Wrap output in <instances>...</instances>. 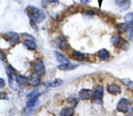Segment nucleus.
Listing matches in <instances>:
<instances>
[{
  "instance_id": "obj_1",
  "label": "nucleus",
  "mask_w": 133,
  "mask_h": 116,
  "mask_svg": "<svg viewBox=\"0 0 133 116\" xmlns=\"http://www.w3.org/2000/svg\"><path fill=\"white\" fill-rule=\"evenodd\" d=\"M25 13L30 20L36 23H42L46 18L45 12L34 5H28L25 9Z\"/></svg>"
},
{
  "instance_id": "obj_2",
  "label": "nucleus",
  "mask_w": 133,
  "mask_h": 116,
  "mask_svg": "<svg viewBox=\"0 0 133 116\" xmlns=\"http://www.w3.org/2000/svg\"><path fill=\"white\" fill-rule=\"evenodd\" d=\"M111 40H112V43L116 48L122 49V50H128L129 48H130L129 43L126 40H124L120 35H114L112 38H111Z\"/></svg>"
},
{
  "instance_id": "obj_3",
  "label": "nucleus",
  "mask_w": 133,
  "mask_h": 116,
  "mask_svg": "<svg viewBox=\"0 0 133 116\" xmlns=\"http://www.w3.org/2000/svg\"><path fill=\"white\" fill-rule=\"evenodd\" d=\"M130 101H129L127 98H121L117 103L116 106V109L118 112L120 113H126L130 111Z\"/></svg>"
},
{
  "instance_id": "obj_4",
  "label": "nucleus",
  "mask_w": 133,
  "mask_h": 116,
  "mask_svg": "<svg viewBox=\"0 0 133 116\" xmlns=\"http://www.w3.org/2000/svg\"><path fill=\"white\" fill-rule=\"evenodd\" d=\"M33 71L35 73L40 75V76L44 75V73H45V66H44V62L40 59L36 60L33 64Z\"/></svg>"
},
{
  "instance_id": "obj_5",
  "label": "nucleus",
  "mask_w": 133,
  "mask_h": 116,
  "mask_svg": "<svg viewBox=\"0 0 133 116\" xmlns=\"http://www.w3.org/2000/svg\"><path fill=\"white\" fill-rule=\"evenodd\" d=\"M4 39H5L6 41L12 43V44H16L20 41V36L14 31H8L6 32L5 35L3 36Z\"/></svg>"
},
{
  "instance_id": "obj_6",
  "label": "nucleus",
  "mask_w": 133,
  "mask_h": 116,
  "mask_svg": "<svg viewBox=\"0 0 133 116\" xmlns=\"http://www.w3.org/2000/svg\"><path fill=\"white\" fill-rule=\"evenodd\" d=\"M79 98L82 100H89L94 96V92L91 89H83L79 91Z\"/></svg>"
},
{
  "instance_id": "obj_7",
  "label": "nucleus",
  "mask_w": 133,
  "mask_h": 116,
  "mask_svg": "<svg viewBox=\"0 0 133 116\" xmlns=\"http://www.w3.org/2000/svg\"><path fill=\"white\" fill-rule=\"evenodd\" d=\"M108 92L113 96H117V95H120V94H121L122 89L117 84L112 83V84L108 85Z\"/></svg>"
},
{
  "instance_id": "obj_8",
  "label": "nucleus",
  "mask_w": 133,
  "mask_h": 116,
  "mask_svg": "<svg viewBox=\"0 0 133 116\" xmlns=\"http://www.w3.org/2000/svg\"><path fill=\"white\" fill-rule=\"evenodd\" d=\"M56 46L58 48H61V50H66L68 48V42L66 41V38L63 36H61L56 40Z\"/></svg>"
},
{
  "instance_id": "obj_9",
  "label": "nucleus",
  "mask_w": 133,
  "mask_h": 116,
  "mask_svg": "<svg viewBox=\"0 0 133 116\" xmlns=\"http://www.w3.org/2000/svg\"><path fill=\"white\" fill-rule=\"evenodd\" d=\"M103 94H104V89H103L102 87L98 86V87L96 88L95 91H94V96L93 97L96 99V102L98 104H100L102 101V98H103Z\"/></svg>"
},
{
  "instance_id": "obj_10",
  "label": "nucleus",
  "mask_w": 133,
  "mask_h": 116,
  "mask_svg": "<svg viewBox=\"0 0 133 116\" xmlns=\"http://www.w3.org/2000/svg\"><path fill=\"white\" fill-rule=\"evenodd\" d=\"M115 5L119 6L122 10H128L130 7V0H115Z\"/></svg>"
},
{
  "instance_id": "obj_11",
  "label": "nucleus",
  "mask_w": 133,
  "mask_h": 116,
  "mask_svg": "<svg viewBox=\"0 0 133 116\" xmlns=\"http://www.w3.org/2000/svg\"><path fill=\"white\" fill-rule=\"evenodd\" d=\"M97 56L98 57V59L101 60V61H108L110 59V54L107 49L103 48L100 49L97 54Z\"/></svg>"
},
{
  "instance_id": "obj_12",
  "label": "nucleus",
  "mask_w": 133,
  "mask_h": 116,
  "mask_svg": "<svg viewBox=\"0 0 133 116\" xmlns=\"http://www.w3.org/2000/svg\"><path fill=\"white\" fill-rule=\"evenodd\" d=\"M29 84L33 87H38L41 83V79H40V75L38 74H32L30 77L29 78Z\"/></svg>"
},
{
  "instance_id": "obj_13",
  "label": "nucleus",
  "mask_w": 133,
  "mask_h": 116,
  "mask_svg": "<svg viewBox=\"0 0 133 116\" xmlns=\"http://www.w3.org/2000/svg\"><path fill=\"white\" fill-rule=\"evenodd\" d=\"M78 67V64H75V63H63V64H59L58 66V69L61 71H72V70H75Z\"/></svg>"
},
{
  "instance_id": "obj_14",
  "label": "nucleus",
  "mask_w": 133,
  "mask_h": 116,
  "mask_svg": "<svg viewBox=\"0 0 133 116\" xmlns=\"http://www.w3.org/2000/svg\"><path fill=\"white\" fill-rule=\"evenodd\" d=\"M15 80L17 82V84L20 88H22L24 87L28 84V83H29V80L28 78H26V77L22 76V75H16L15 77Z\"/></svg>"
},
{
  "instance_id": "obj_15",
  "label": "nucleus",
  "mask_w": 133,
  "mask_h": 116,
  "mask_svg": "<svg viewBox=\"0 0 133 116\" xmlns=\"http://www.w3.org/2000/svg\"><path fill=\"white\" fill-rule=\"evenodd\" d=\"M23 45L25 46L26 48H28L29 50H36L37 48V46L36 44V40L33 39V38H29V39H27L23 42Z\"/></svg>"
},
{
  "instance_id": "obj_16",
  "label": "nucleus",
  "mask_w": 133,
  "mask_h": 116,
  "mask_svg": "<svg viewBox=\"0 0 133 116\" xmlns=\"http://www.w3.org/2000/svg\"><path fill=\"white\" fill-rule=\"evenodd\" d=\"M54 55L55 57H56V60L59 63L63 64V63H69V59L68 57L65 56L64 55H62L58 51H54Z\"/></svg>"
},
{
  "instance_id": "obj_17",
  "label": "nucleus",
  "mask_w": 133,
  "mask_h": 116,
  "mask_svg": "<svg viewBox=\"0 0 133 116\" xmlns=\"http://www.w3.org/2000/svg\"><path fill=\"white\" fill-rule=\"evenodd\" d=\"M39 96H34L29 97V100H28V102H27V106H26L27 110H32V108L35 107L36 103H37V98L39 97Z\"/></svg>"
},
{
  "instance_id": "obj_18",
  "label": "nucleus",
  "mask_w": 133,
  "mask_h": 116,
  "mask_svg": "<svg viewBox=\"0 0 133 116\" xmlns=\"http://www.w3.org/2000/svg\"><path fill=\"white\" fill-rule=\"evenodd\" d=\"M71 55H72L73 59L76 60V61H78V62L84 61L85 58H86V55H85V54L81 53V52H79V51H74Z\"/></svg>"
},
{
  "instance_id": "obj_19",
  "label": "nucleus",
  "mask_w": 133,
  "mask_h": 116,
  "mask_svg": "<svg viewBox=\"0 0 133 116\" xmlns=\"http://www.w3.org/2000/svg\"><path fill=\"white\" fill-rule=\"evenodd\" d=\"M63 84V80L61 79H55L53 81H51V82H47L46 83V88L48 89H51V88H57L59 87L61 85Z\"/></svg>"
},
{
  "instance_id": "obj_20",
  "label": "nucleus",
  "mask_w": 133,
  "mask_h": 116,
  "mask_svg": "<svg viewBox=\"0 0 133 116\" xmlns=\"http://www.w3.org/2000/svg\"><path fill=\"white\" fill-rule=\"evenodd\" d=\"M59 115L61 116H72L74 115V107H65L61 111Z\"/></svg>"
},
{
  "instance_id": "obj_21",
  "label": "nucleus",
  "mask_w": 133,
  "mask_h": 116,
  "mask_svg": "<svg viewBox=\"0 0 133 116\" xmlns=\"http://www.w3.org/2000/svg\"><path fill=\"white\" fill-rule=\"evenodd\" d=\"M41 5L44 8H46V7H48L49 5H59V2L58 1V0H42Z\"/></svg>"
},
{
  "instance_id": "obj_22",
  "label": "nucleus",
  "mask_w": 133,
  "mask_h": 116,
  "mask_svg": "<svg viewBox=\"0 0 133 116\" xmlns=\"http://www.w3.org/2000/svg\"><path fill=\"white\" fill-rule=\"evenodd\" d=\"M117 29L119 30V31L121 32V33L127 32L129 31V24L127 22L118 23V24H117Z\"/></svg>"
},
{
  "instance_id": "obj_23",
  "label": "nucleus",
  "mask_w": 133,
  "mask_h": 116,
  "mask_svg": "<svg viewBox=\"0 0 133 116\" xmlns=\"http://www.w3.org/2000/svg\"><path fill=\"white\" fill-rule=\"evenodd\" d=\"M121 82L123 83L124 85H126L129 89H132L133 90V81L130 79L129 78H125V79H121Z\"/></svg>"
},
{
  "instance_id": "obj_24",
  "label": "nucleus",
  "mask_w": 133,
  "mask_h": 116,
  "mask_svg": "<svg viewBox=\"0 0 133 116\" xmlns=\"http://www.w3.org/2000/svg\"><path fill=\"white\" fill-rule=\"evenodd\" d=\"M124 21L125 22H127L129 25H133V12L129 13L124 16Z\"/></svg>"
},
{
  "instance_id": "obj_25",
  "label": "nucleus",
  "mask_w": 133,
  "mask_h": 116,
  "mask_svg": "<svg viewBox=\"0 0 133 116\" xmlns=\"http://www.w3.org/2000/svg\"><path fill=\"white\" fill-rule=\"evenodd\" d=\"M68 103H70V104H71V106L73 107H76V105L78 104L79 99H78V98H76V96H71V97L68 98Z\"/></svg>"
},
{
  "instance_id": "obj_26",
  "label": "nucleus",
  "mask_w": 133,
  "mask_h": 116,
  "mask_svg": "<svg viewBox=\"0 0 133 116\" xmlns=\"http://www.w3.org/2000/svg\"><path fill=\"white\" fill-rule=\"evenodd\" d=\"M6 73L17 75V71H16V69H14L12 65H7L6 66Z\"/></svg>"
},
{
  "instance_id": "obj_27",
  "label": "nucleus",
  "mask_w": 133,
  "mask_h": 116,
  "mask_svg": "<svg viewBox=\"0 0 133 116\" xmlns=\"http://www.w3.org/2000/svg\"><path fill=\"white\" fill-rule=\"evenodd\" d=\"M0 98H1V100H4V99H5V100H8V99H9L7 94H6L5 92H3V91L0 92Z\"/></svg>"
},
{
  "instance_id": "obj_28",
  "label": "nucleus",
  "mask_w": 133,
  "mask_h": 116,
  "mask_svg": "<svg viewBox=\"0 0 133 116\" xmlns=\"http://www.w3.org/2000/svg\"><path fill=\"white\" fill-rule=\"evenodd\" d=\"M36 24H37V23L35 22V21H34L30 20V25H31L32 27H33V29L35 30V31H38V29H37V26H36Z\"/></svg>"
},
{
  "instance_id": "obj_29",
  "label": "nucleus",
  "mask_w": 133,
  "mask_h": 116,
  "mask_svg": "<svg viewBox=\"0 0 133 116\" xmlns=\"http://www.w3.org/2000/svg\"><path fill=\"white\" fill-rule=\"evenodd\" d=\"M83 14H84V15H87V16H92L94 14V13L92 12V11H85V12L83 13Z\"/></svg>"
},
{
  "instance_id": "obj_30",
  "label": "nucleus",
  "mask_w": 133,
  "mask_h": 116,
  "mask_svg": "<svg viewBox=\"0 0 133 116\" xmlns=\"http://www.w3.org/2000/svg\"><path fill=\"white\" fill-rule=\"evenodd\" d=\"M5 60H6V55L3 51H1V61L4 62V61H5Z\"/></svg>"
},
{
  "instance_id": "obj_31",
  "label": "nucleus",
  "mask_w": 133,
  "mask_h": 116,
  "mask_svg": "<svg viewBox=\"0 0 133 116\" xmlns=\"http://www.w3.org/2000/svg\"><path fill=\"white\" fill-rule=\"evenodd\" d=\"M91 1V0H80L81 4H83V5H87V4H89Z\"/></svg>"
},
{
  "instance_id": "obj_32",
  "label": "nucleus",
  "mask_w": 133,
  "mask_h": 116,
  "mask_svg": "<svg viewBox=\"0 0 133 116\" xmlns=\"http://www.w3.org/2000/svg\"><path fill=\"white\" fill-rule=\"evenodd\" d=\"M0 82H1V85H0V88H1V89H3V88L5 87V80H4V79H3V78L0 79Z\"/></svg>"
},
{
  "instance_id": "obj_33",
  "label": "nucleus",
  "mask_w": 133,
  "mask_h": 116,
  "mask_svg": "<svg viewBox=\"0 0 133 116\" xmlns=\"http://www.w3.org/2000/svg\"><path fill=\"white\" fill-rule=\"evenodd\" d=\"M126 115H128V116H133V108L131 109V110H130L128 112V113Z\"/></svg>"
},
{
  "instance_id": "obj_34",
  "label": "nucleus",
  "mask_w": 133,
  "mask_h": 116,
  "mask_svg": "<svg viewBox=\"0 0 133 116\" xmlns=\"http://www.w3.org/2000/svg\"><path fill=\"white\" fill-rule=\"evenodd\" d=\"M101 2H102V0H98V5H99V6L101 5Z\"/></svg>"
}]
</instances>
